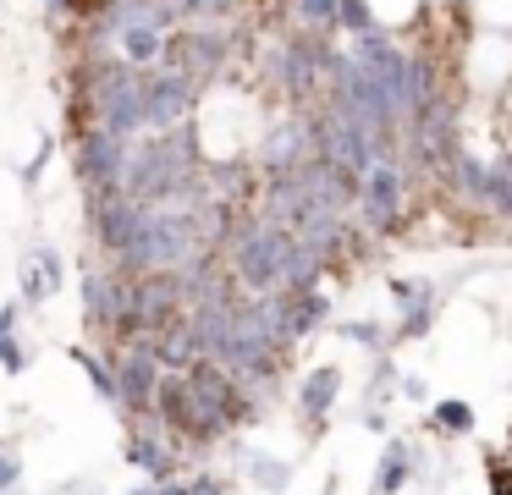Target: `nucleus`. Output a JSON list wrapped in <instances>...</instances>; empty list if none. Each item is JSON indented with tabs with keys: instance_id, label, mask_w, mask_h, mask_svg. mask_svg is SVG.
I'll use <instances>...</instances> for the list:
<instances>
[{
	"instance_id": "f257e3e1",
	"label": "nucleus",
	"mask_w": 512,
	"mask_h": 495,
	"mask_svg": "<svg viewBox=\"0 0 512 495\" xmlns=\"http://www.w3.org/2000/svg\"><path fill=\"white\" fill-rule=\"evenodd\" d=\"M243 44L254 50V39L243 33V22H188V28L171 33V44H166V66H177V72L199 77V83L210 88L215 77H226V72L237 66Z\"/></svg>"
},
{
	"instance_id": "f03ea898",
	"label": "nucleus",
	"mask_w": 512,
	"mask_h": 495,
	"mask_svg": "<svg viewBox=\"0 0 512 495\" xmlns=\"http://www.w3.org/2000/svg\"><path fill=\"white\" fill-rule=\"evenodd\" d=\"M155 424H160V435L177 446V457H182V451H210V446H221V440H232L210 413H204V402L193 396V380L182 369H166V380H160Z\"/></svg>"
},
{
	"instance_id": "7ed1b4c3",
	"label": "nucleus",
	"mask_w": 512,
	"mask_h": 495,
	"mask_svg": "<svg viewBox=\"0 0 512 495\" xmlns=\"http://www.w3.org/2000/svg\"><path fill=\"white\" fill-rule=\"evenodd\" d=\"M182 374L193 380V396H199L204 413H210L226 435H243V429L265 424V402H259V396L248 391L232 369H221L215 358H199L193 369H182Z\"/></svg>"
},
{
	"instance_id": "20e7f679",
	"label": "nucleus",
	"mask_w": 512,
	"mask_h": 495,
	"mask_svg": "<svg viewBox=\"0 0 512 495\" xmlns=\"http://www.w3.org/2000/svg\"><path fill=\"white\" fill-rule=\"evenodd\" d=\"M83 209H89V237L100 248L105 264L127 259L144 237V220H149V204H138L127 187H111V193H83Z\"/></svg>"
},
{
	"instance_id": "39448f33",
	"label": "nucleus",
	"mask_w": 512,
	"mask_h": 495,
	"mask_svg": "<svg viewBox=\"0 0 512 495\" xmlns=\"http://www.w3.org/2000/svg\"><path fill=\"white\" fill-rule=\"evenodd\" d=\"M314 154H320V105L314 110H281V116L270 121V132L259 138L254 165H259V176H298Z\"/></svg>"
},
{
	"instance_id": "423d86ee",
	"label": "nucleus",
	"mask_w": 512,
	"mask_h": 495,
	"mask_svg": "<svg viewBox=\"0 0 512 495\" xmlns=\"http://www.w3.org/2000/svg\"><path fill=\"white\" fill-rule=\"evenodd\" d=\"M353 220H358L364 237H397L402 220H408V165H402V160H380L375 171H364Z\"/></svg>"
},
{
	"instance_id": "0eeeda50",
	"label": "nucleus",
	"mask_w": 512,
	"mask_h": 495,
	"mask_svg": "<svg viewBox=\"0 0 512 495\" xmlns=\"http://www.w3.org/2000/svg\"><path fill=\"white\" fill-rule=\"evenodd\" d=\"M116 363V391H122V413L133 418H155V391L166 380V363L155 358V336H138L127 347H100Z\"/></svg>"
},
{
	"instance_id": "6e6552de",
	"label": "nucleus",
	"mask_w": 512,
	"mask_h": 495,
	"mask_svg": "<svg viewBox=\"0 0 512 495\" xmlns=\"http://www.w3.org/2000/svg\"><path fill=\"white\" fill-rule=\"evenodd\" d=\"M127 160H133V138H116L111 127H78L72 132V171H78L83 193H111V187H122Z\"/></svg>"
},
{
	"instance_id": "1a4fd4ad",
	"label": "nucleus",
	"mask_w": 512,
	"mask_h": 495,
	"mask_svg": "<svg viewBox=\"0 0 512 495\" xmlns=\"http://www.w3.org/2000/svg\"><path fill=\"white\" fill-rule=\"evenodd\" d=\"M199 99H204V83L177 72V66L144 72V132H177L188 121H199Z\"/></svg>"
},
{
	"instance_id": "9d476101",
	"label": "nucleus",
	"mask_w": 512,
	"mask_h": 495,
	"mask_svg": "<svg viewBox=\"0 0 512 495\" xmlns=\"http://www.w3.org/2000/svg\"><path fill=\"white\" fill-rule=\"evenodd\" d=\"M78 297H83V325L105 347L127 325V314H133V275L111 270V264H94V270H83Z\"/></svg>"
},
{
	"instance_id": "9b49d317",
	"label": "nucleus",
	"mask_w": 512,
	"mask_h": 495,
	"mask_svg": "<svg viewBox=\"0 0 512 495\" xmlns=\"http://www.w3.org/2000/svg\"><path fill=\"white\" fill-rule=\"evenodd\" d=\"M61 286H67V259H61V248L34 242V248L17 259V303H23V308H45Z\"/></svg>"
},
{
	"instance_id": "f8f14e48",
	"label": "nucleus",
	"mask_w": 512,
	"mask_h": 495,
	"mask_svg": "<svg viewBox=\"0 0 512 495\" xmlns=\"http://www.w3.org/2000/svg\"><path fill=\"white\" fill-rule=\"evenodd\" d=\"M127 468H138L149 484L177 479V446L160 435L155 418H133V424H127Z\"/></svg>"
},
{
	"instance_id": "ddd939ff",
	"label": "nucleus",
	"mask_w": 512,
	"mask_h": 495,
	"mask_svg": "<svg viewBox=\"0 0 512 495\" xmlns=\"http://www.w3.org/2000/svg\"><path fill=\"white\" fill-rule=\"evenodd\" d=\"M336 396H342V369H336V363H314V369L298 374L292 402H298V418L309 424V435L325 429V418L336 413Z\"/></svg>"
},
{
	"instance_id": "4468645a",
	"label": "nucleus",
	"mask_w": 512,
	"mask_h": 495,
	"mask_svg": "<svg viewBox=\"0 0 512 495\" xmlns=\"http://www.w3.org/2000/svg\"><path fill=\"white\" fill-rule=\"evenodd\" d=\"M419 473H424V451L413 446V440L391 435V440H386V451H380L375 479H369V495H402L413 479H419Z\"/></svg>"
},
{
	"instance_id": "2eb2a0df",
	"label": "nucleus",
	"mask_w": 512,
	"mask_h": 495,
	"mask_svg": "<svg viewBox=\"0 0 512 495\" xmlns=\"http://www.w3.org/2000/svg\"><path fill=\"white\" fill-rule=\"evenodd\" d=\"M485 182H490V160L474 149H463L452 165H446V193L457 198V209H468V215L479 220V209H485Z\"/></svg>"
},
{
	"instance_id": "dca6fc26",
	"label": "nucleus",
	"mask_w": 512,
	"mask_h": 495,
	"mask_svg": "<svg viewBox=\"0 0 512 495\" xmlns=\"http://www.w3.org/2000/svg\"><path fill=\"white\" fill-rule=\"evenodd\" d=\"M479 220L512 231V149L490 154V182H485V209H479Z\"/></svg>"
},
{
	"instance_id": "f3484780",
	"label": "nucleus",
	"mask_w": 512,
	"mask_h": 495,
	"mask_svg": "<svg viewBox=\"0 0 512 495\" xmlns=\"http://www.w3.org/2000/svg\"><path fill=\"white\" fill-rule=\"evenodd\" d=\"M67 358L83 369V380L94 385V396H100L105 407H122V391H116V363L105 358L100 347H89V341H72V347H67Z\"/></svg>"
},
{
	"instance_id": "a211bd4d",
	"label": "nucleus",
	"mask_w": 512,
	"mask_h": 495,
	"mask_svg": "<svg viewBox=\"0 0 512 495\" xmlns=\"http://www.w3.org/2000/svg\"><path fill=\"white\" fill-rule=\"evenodd\" d=\"M155 358L166 363V369H193V363L204 358V347H199V330H193V319L182 314L177 325H166L155 336Z\"/></svg>"
},
{
	"instance_id": "6ab92c4d",
	"label": "nucleus",
	"mask_w": 512,
	"mask_h": 495,
	"mask_svg": "<svg viewBox=\"0 0 512 495\" xmlns=\"http://www.w3.org/2000/svg\"><path fill=\"white\" fill-rule=\"evenodd\" d=\"M237 468H243V479L254 484L259 495H281L292 484V462L276 457V451H243V462H237Z\"/></svg>"
},
{
	"instance_id": "aec40b11",
	"label": "nucleus",
	"mask_w": 512,
	"mask_h": 495,
	"mask_svg": "<svg viewBox=\"0 0 512 495\" xmlns=\"http://www.w3.org/2000/svg\"><path fill=\"white\" fill-rule=\"evenodd\" d=\"M479 413L463 402V396H446V402H435L430 413H424V429L430 435H474Z\"/></svg>"
},
{
	"instance_id": "412c9836",
	"label": "nucleus",
	"mask_w": 512,
	"mask_h": 495,
	"mask_svg": "<svg viewBox=\"0 0 512 495\" xmlns=\"http://www.w3.org/2000/svg\"><path fill=\"white\" fill-rule=\"evenodd\" d=\"M325 319H331V292H325V286H320V292H298V297H292V336H298V341H309L314 330H325Z\"/></svg>"
},
{
	"instance_id": "4be33fe9",
	"label": "nucleus",
	"mask_w": 512,
	"mask_h": 495,
	"mask_svg": "<svg viewBox=\"0 0 512 495\" xmlns=\"http://www.w3.org/2000/svg\"><path fill=\"white\" fill-rule=\"evenodd\" d=\"M292 28L298 33H336V17H342V0H287Z\"/></svg>"
},
{
	"instance_id": "5701e85b",
	"label": "nucleus",
	"mask_w": 512,
	"mask_h": 495,
	"mask_svg": "<svg viewBox=\"0 0 512 495\" xmlns=\"http://www.w3.org/2000/svg\"><path fill=\"white\" fill-rule=\"evenodd\" d=\"M435 314H441V292H430V297H419L413 308H402V319H397V330H391V341H424L430 336V325H435Z\"/></svg>"
},
{
	"instance_id": "b1692460",
	"label": "nucleus",
	"mask_w": 512,
	"mask_h": 495,
	"mask_svg": "<svg viewBox=\"0 0 512 495\" xmlns=\"http://www.w3.org/2000/svg\"><path fill=\"white\" fill-rule=\"evenodd\" d=\"M397 391H402V363L391 358V352H380L375 374H369V385H364V407H386Z\"/></svg>"
},
{
	"instance_id": "393cba45",
	"label": "nucleus",
	"mask_w": 512,
	"mask_h": 495,
	"mask_svg": "<svg viewBox=\"0 0 512 495\" xmlns=\"http://www.w3.org/2000/svg\"><path fill=\"white\" fill-rule=\"evenodd\" d=\"M336 336L353 341V347H364V352H391V347H397V341H391V330L375 325V319H342V325H336Z\"/></svg>"
},
{
	"instance_id": "a878e982",
	"label": "nucleus",
	"mask_w": 512,
	"mask_h": 495,
	"mask_svg": "<svg viewBox=\"0 0 512 495\" xmlns=\"http://www.w3.org/2000/svg\"><path fill=\"white\" fill-rule=\"evenodd\" d=\"M369 28H380L375 6H369V0H342V17H336V33L358 39V33H369Z\"/></svg>"
},
{
	"instance_id": "bb28decb",
	"label": "nucleus",
	"mask_w": 512,
	"mask_h": 495,
	"mask_svg": "<svg viewBox=\"0 0 512 495\" xmlns=\"http://www.w3.org/2000/svg\"><path fill=\"white\" fill-rule=\"evenodd\" d=\"M28 363H34V347H23L17 336H0V374H28Z\"/></svg>"
},
{
	"instance_id": "cd10ccee",
	"label": "nucleus",
	"mask_w": 512,
	"mask_h": 495,
	"mask_svg": "<svg viewBox=\"0 0 512 495\" xmlns=\"http://www.w3.org/2000/svg\"><path fill=\"white\" fill-rule=\"evenodd\" d=\"M386 292H391V303H397V308H413L419 297H430L435 286L430 281H413V275H397V281H386Z\"/></svg>"
},
{
	"instance_id": "c85d7f7f",
	"label": "nucleus",
	"mask_w": 512,
	"mask_h": 495,
	"mask_svg": "<svg viewBox=\"0 0 512 495\" xmlns=\"http://www.w3.org/2000/svg\"><path fill=\"white\" fill-rule=\"evenodd\" d=\"M17 484H23V457H17V451H6V446H0V495H12Z\"/></svg>"
},
{
	"instance_id": "c756f323",
	"label": "nucleus",
	"mask_w": 512,
	"mask_h": 495,
	"mask_svg": "<svg viewBox=\"0 0 512 495\" xmlns=\"http://www.w3.org/2000/svg\"><path fill=\"white\" fill-rule=\"evenodd\" d=\"M56 160V143H39V154H34V165H23V187H39V176H45V165Z\"/></svg>"
},
{
	"instance_id": "7c9ffc66",
	"label": "nucleus",
	"mask_w": 512,
	"mask_h": 495,
	"mask_svg": "<svg viewBox=\"0 0 512 495\" xmlns=\"http://www.w3.org/2000/svg\"><path fill=\"white\" fill-rule=\"evenodd\" d=\"M226 490H232V484H226L221 473H193L188 479V495H226Z\"/></svg>"
},
{
	"instance_id": "2f4dec72",
	"label": "nucleus",
	"mask_w": 512,
	"mask_h": 495,
	"mask_svg": "<svg viewBox=\"0 0 512 495\" xmlns=\"http://www.w3.org/2000/svg\"><path fill=\"white\" fill-rule=\"evenodd\" d=\"M490 490H496V495H512V468H507V457L490 462Z\"/></svg>"
},
{
	"instance_id": "473e14b6",
	"label": "nucleus",
	"mask_w": 512,
	"mask_h": 495,
	"mask_svg": "<svg viewBox=\"0 0 512 495\" xmlns=\"http://www.w3.org/2000/svg\"><path fill=\"white\" fill-rule=\"evenodd\" d=\"M358 424L369 429V435H391V418H386V407H364V418Z\"/></svg>"
},
{
	"instance_id": "72a5a7b5",
	"label": "nucleus",
	"mask_w": 512,
	"mask_h": 495,
	"mask_svg": "<svg viewBox=\"0 0 512 495\" xmlns=\"http://www.w3.org/2000/svg\"><path fill=\"white\" fill-rule=\"evenodd\" d=\"M17 319H23V303H0V336H17Z\"/></svg>"
},
{
	"instance_id": "f704fd0d",
	"label": "nucleus",
	"mask_w": 512,
	"mask_h": 495,
	"mask_svg": "<svg viewBox=\"0 0 512 495\" xmlns=\"http://www.w3.org/2000/svg\"><path fill=\"white\" fill-rule=\"evenodd\" d=\"M402 396H408V402H424V396H430V385H424L419 374H402Z\"/></svg>"
},
{
	"instance_id": "c9c22d12",
	"label": "nucleus",
	"mask_w": 512,
	"mask_h": 495,
	"mask_svg": "<svg viewBox=\"0 0 512 495\" xmlns=\"http://www.w3.org/2000/svg\"><path fill=\"white\" fill-rule=\"evenodd\" d=\"M155 495H188V479H171V484H155Z\"/></svg>"
},
{
	"instance_id": "e433bc0d",
	"label": "nucleus",
	"mask_w": 512,
	"mask_h": 495,
	"mask_svg": "<svg viewBox=\"0 0 512 495\" xmlns=\"http://www.w3.org/2000/svg\"><path fill=\"white\" fill-rule=\"evenodd\" d=\"M127 495H155V484H133V490H127Z\"/></svg>"
},
{
	"instance_id": "4c0bfd02",
	"label": "nucleus",
	"mask_w": 512,
	"mask_h": 495,
	"mask_svg": "<svg viewBox=\"0 0 512 495\" xmlns=\"http://www.w3.org/2000/svg\"><path fill=\"white\" fill-rule=\"evenodd\" d=\"M507 451H512V429H507Z\"/></svg>"
}]
</instances>
